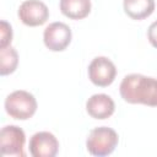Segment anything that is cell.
I'll list each match as a JSON object with an SVG mask.
<instances>
[{
  "mask_svg": "<svg viewBox=\"0 0 157 157\" xmlns=\"http://www.w3.org/2000/svg\"><path fill=\"white\" fill-rule=\"evenodd\" d=\"M60 11L71 20H82L91 12V0H60Z\"/></svg>",
  "mask_w": 157,
  "mask_h": 157,
  "instance_id": "10",
  "label": "cell"
},
{
  "mask_svg": "<svg viewBox=\"0 0 157 157\" xmlns=\"http://www.w3.org/2000/svg\"><path fill=\"white\" fill-rule=\"evenodd\" d=\"M119 91L121 98L128 103L157 107V78L130 74L120 82Z\"/></svg>",
  "mask_w": 157,
  "mask_h": 157,
  "instance_id": "1",
  "label": "cell"
},
{
  "mask_svg": "<svg viewBox=\"0 0 157 157\" xmlns=\"http://www.w3.org/2000/svg\"><path fill=\"white\" fill-rule=\"evenodd\" d=\"M123 7L132 20H144L155 11V0H123Z\"/></svg>",
  "mask_w": 157,
  "mask_h": 157,
  "instance_id": "11",
  "label": "cell"
},
{
  "mask_svg": "<svg viewBox=\"0 0 157 157\" xmlns=\"http://www.w3.org/2000/svg\"><path fill=\"white\" fill-rule=\"evenodd\" d=\"M115 76L117 67L107 56H96L88 65V77L96 86L107 87L113 83Z\"/></svg>",
  "mask_w": 157,
  "mask_h": 157,
  "instance_id": "5",
  "label": "cell"
},
{
  "mask_svg": "<svg viewBox=\"0 0 157 157\" xmlns=\"http://www.w3.org/2000/svg\"><path fill=\"white\" fill-rule=\"evenodd\" d=\"M28 148L33 157H54L59 151V141L52 132L39 131L29 139Z\"/></svg>",
  "mask_w": 157,
  "mask_h": 157,
  "instance_id": "8",
  "label": "cell"
},
{
  "mask_svg": "<svg viewBox=\"0 0 157 157\" xmlns=\"http://www.w3.org/2000/svg\"><path fill=\"white\" fill-rule=\"evenodd\" d=\"M118 141L119 136L115 130L108 126H98L90 131L86 140V147L91 155L103 157L110 155L115 150Z\"/></svg>",
  "mask_w": 157,
  "mask_h": 157,
  "instance_id": "2",
  "label": "cell"
},
{
  "mask_svg": "<svg viewBox=\"0 0 157 157\" xmlns=\"http://www.w3.org/2000/svg\"><path fill=\"white\" fill-rule=\"evenodd\" d=\"M5 110L13 119L27 120L34 115L37 110V101L32 93L17 90L6 97Z\"/></svg>",
  "mask_w": 157,
  "mask_h": 157,
  "instance_id": "3",
  "label": "cell"
},
{
  "mask_svg": "<svg viewBox=\"0 0 157 157\" xmlns=\"http://www.w3.org/2000/svg\"><path fill=\"white\" fill-rule=\"evenodd\" d=\"M25 131L16 125H6L0 131V151L2 156L25 157Z\"/></svg>",
  "mask_w": 157,
  "mask_h": 157,
  "instance_id": "4",
  "label": "cell"
},
{
  "mask_svg": "<svg viewBox=\"0 0 157 157\" xmlns=\"http://www.w3.org/2000/svg\"><path fill=\"white\" fill-rule=\"evenodd\" d=\"M147 38L152 47L157 48V20L152 22L147 29Z\"/></svg>",
  "mask_w": 157,
  "mask_h": 157,
  "instance_id": "14",
  "label": "cell"
},
{
  "mask_svg": "<svg viewBox=\"0 0 157 157\" xmlns=\"http://www.w3.org/2000/svg\"><path fill=\"white\" fill-rule=\"evenodd\" d=\"M18 64V54L11 45L0 48V75L5 76L12 74Z\"/></svg>",
  "mask_w": 157,
  "mask_h": 157,
  "instance_id": "12",
  "label": "cell"
},
{
  "mask_svg": "<svg viewBox=\"0 0 157 157\" xmlns=\"http://www.w3.org/2000/svg\"><path fill=\"white\" fill-rule=\"evenodd\" d=\"M12 40V28L6 21L0 22V48L7 47Z\"/></svg>",
  "mask_w": 157,
  "mask_h": 157,
  "instance_id": "13",
  "label": "cell"
},
{
  "mask_svg": "<svg viewBox=\"0 0 157 157\" xmlns=\"http://www.w3.org/2000/svg\"><path fill=\"white\" fill-rule=\"evenodd\" d=\"M86 110L92 118L103 120L113 115L115 110V103L110 96L105 93H96L87 99Z\"/></svg>",
  "mask_w": 157,
  "mask_h": 157,
  "instance_id": "9",
  "label": "cell"
},
{
  "mask_svg": "<svg viewBox=\"0 0 157 157\" xmlns=\"http://www.w3.org/2000/svg\"><path fill=\"white\" fill-rule=\"evenodd\" d=\"M21 22L29 27L42 26L49 18L48 6L40 0H25L17 11Z\"/></svg>",
  "mask_w": 157,
  "mask_h": 157,
  "instance_id": "7",
  "label": "cell"
},
{
  "mask_svg": "<svg viewBox=\"0 0 157 157\" xmlns=\"http://www.w3.org/2000/svg\"><path fill=\"white\" fill-rule=\"evenodd\" d=\"M71 29L64 22H52L43 32L44 44L52 52L65 50L71 42Z\"/></svg>",
  "mask_w": 157,
  "mask_h": 157,
  "instance_id": "6",
  "label": "cell"
}]
</instances>
